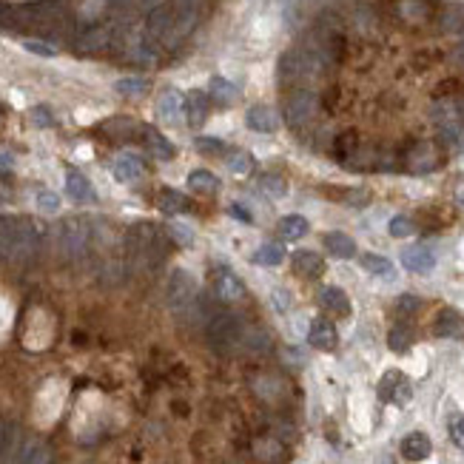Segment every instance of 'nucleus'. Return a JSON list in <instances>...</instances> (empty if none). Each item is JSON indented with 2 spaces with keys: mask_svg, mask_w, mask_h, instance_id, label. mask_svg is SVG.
<instances>
[{
  "mask_svg": "<svg viewBox=\"0 0 464 464\" xmlns=\"http://www.w3.org/2000/svg\"><path fill=\"white\" fill-rule=\"evenodd\" d=\"M328 60L322 54H317L314 49H291L280 57V80L282 83H291V86H302V83H311V80H319L325 72H328Z\"/></svg>",
  "mask_w": 464,
  "mask_h": 464,
  "instance_id": "1",
  "label": "nucleus"
},
{
  "mask_svg": "<svg viewBox=\"0 0 464 464\" xmlns=\"http://www.w3.org/2000/svg\"><path fill=\"white\" fill-rule=\"evenodd\" d=\"M126 248H129V257L137 265H157L166 257V237L157 225L137 223V225L129 228Z\"/></svg>",
  "mask_w": 464,
  "mask_h": 464,
  "instance_id": "2",
  "label": "nucleus"
},
{
  "mask_svg": "<svg viewBox=\"0 0 464 464\" xmlns=\"http://www.w3.org/2000/svg\"><path fill=\"white\" fill-rule=\"evenodd\" d=\"M88 242H91V225L83 220V216H69L57 225V248L63 257L69 259H77L88 251Z\"/></svg>",
  "mask_w": 464,
  "mask_h": 464,
  "instance_id": "3",
  "label": "nucleus"
},
{
  "mask_svg": "<svg viewBox=\"0 0 464 464\" xmlns=\"http://www.w3.org/2000/svg\"><path fill=\"white\" fill-rule=\"evenodd\" d=\"M205 336L216 353H231L242 342V325L234 314H214L208 319Z\"/></svg>",
  "mask_w": 464,
  "mask_h": 464,
  "instance_id": "4",
  "label": "nucleus"
},
{
  "mask_svg": "<svg viewBox=\"0 0 464 464\" xmlns=\"http://www.w3.org/2000/svg\"><path fill=\"white\" fill-rule=\"evenodd\" d=\"M282 111H285L288 126L302 129V126H307V122L317 117V111H319V97L314 95L311 88H294L291 95L285 97Z\"/></svg>",
  "mask_w": 464,
  "mask_h": 464,
  "instance_id": "5",
  "label": "nucleus"
},
{
  "mask_svg": "<svg viewBox=\"0 0 464 464\" xmlns=\"http://www.w3.org/2000/svg\"><path fill=\"white\" fill-rule=\"evenodd\" d=\"M166 299H168V307H171L174 314L191 311L194 302H197V280H194V276H191L189 271L177 268V271L171 273V280H168Z\"/></svg>",
  "mask_w": 464,
  "mask_h": 464,
  "instance_id": "6",
  "label": "nucleus"
},
{
  "mask_svg": "<svg viewBox=\"0 0 464 464\" xmlns=\"http://www.w3.org/2000/svg\"><path fill=\"white\" fill-rule=\"evenodd\" d=\"M401 166H405V171L410 174H430L436 171L442 166V151L436 143H413L408 151H405V160H401Z\"/></svg>",
  "mask_w": 464,
  "mask_h": 464,
  "instance_id": "7",
  "label": "nucleus"
},
{
  "mask_svg": "<svg viewBox=\"0 0 464 464\" xmlns=\"http://www.w3.org/2000/svg\"><path fill=\"white\" fill-rule=\"evenodd\" d=\"M379 399L387 401V405H408V401L413 399V385L410 379L401 374V370H387V374L379 379V387H376Z\"/></svg>",
  "mask_w": 464,
  "mask_h": 464,
  "instance_id": "8",
  "label": "nucleus"
},
{
  "mask_svg": "<svg viewBox=\"0 0 464 464\" xmlns=\"http://www.w3.org/2000/svg\"><path fill=\"white\" fill-rule=\"evenodd\" d=\"M38 242H40L38 228L29 220H23V216H17L15 220V259H29L38 251Z\"/></svg>",
  "mask_w": 464,
  "mask_h": 464,
  "instance_id": "9",
  "label": "nucleus"
},
{
  "mask_svg": "<svg viewBox=\"0 0 464 464\" xmlns=\"http://www.w3.org/2000/svg\"><path fill=\"white\" fill-rule=\"evenodd\" d=\"M430 117L433 122H436L439 129H447V126H461L464 122V109L456 97H439V100H433L430 106Z\"/></svg>",
  "mask_w": 464,
  "mask_h": 464,
  "instance_id": "10",
  "label": "nucleus"
},
{
  "mask_svg": "<svg viewBox=\"0 0 464 464\" xmlns=\"http://www.w3.org/2000/svg\"><path fill=\"white\" fill-rule=\"evenodd\" d=\"M214 294L223 302H239L245 296V282L234 271L220 268V271H214Z\"/></svg>",
  "mask_w": 464,
  "mask_h": 464,
  "instance_id": "11",
  "label": "nucleus"
},
{
  "mask_svg": "<svg viewBox=\"0 0 464 464\" xmlns=\"http://www.w3.org/2000/svg\"><path fill=\"white\" fill-rule=\"evenodd\" d=\"M157 114H160L163 122H168V126H177V122L182 120V114H185V100H182V95H179L177 88H166L163 95H160V100H157Z\"/></svg>",
  "mask_w": 464,
  "mask_h": 464,
  "instance_id": "12",
  "label": "nucleus"
},
{
  "mask_svg": "<svg viewBox=\"0 0 464 464\" xmlns=\"http://www.w3.org/2000/svg\"><path fill=\"white\" fill-rule=\"evenodd\" d=\"M307 342H311V348L317 351H333L336 342H339V333L333 328L330 319H314L311 328H307Z\"/></svg>",
  "mask_w": 464,
  "mask_h": 464,
  "instance_id": "13",
  "label": "nucleus"
},
{
  "mask_svg": "<svg viewBox=\"0 0 464 464\" xmlns=\"http://www.w3.org/2000/svg\"><path fill=\"white\" fill-rule=\"evenodd\" d=\"M401 265L413 273H430L436 265V257L424 245H408V248H401Z\"/></svg>",
  "mask_w": 464,
  "mask_h": 464,
  "instance_id": "14",
  "label": "nucleus"
},
{
  "mask_svg": "<svg viewBox=\"0 0 464 464\" xmlns=\"http://www.w3.org/2000/svg\"><path fill=\"white\" fill-rule=\"evenodd\" d=\"M393 12L401 23H408V26H422V23L430 20V6L424 3V0H396Z\"/></svg>",
  "mask_w": 464,
  "mask_h": 464,
  "instance_id": "15",
  "label": "nucleus"
},
{
  "mask_svg": "<svg viewBox=\"0 0 464 464\" xmlns=\"http://www.w3.org/2000/svg\"><path fill=\"white\" fill-rule=\"evenodd\" d=\"M291 265H294V271L302 276V280H317V276L325 273V259L317 251H307V248L296 251L294 259H291Z\"/></svg>",
  "mask_w": 464,
  "mask_h": 464,
  "instance_id": "16",
  "label": "nucleus"
},
{
  "mask_svg": "<svg viewBox=\"0 0 464 464\" xmlns=\"http://www.w3.org/2000/svg\"><path fill=\"white\" fill-rule=\"evenodd\" d=\"M245 122H248L251 131H259V134H273L280 129V120H276L271 106H251L248 114H245Z\"/></svg>",
  "mask_w": 464,
  "mask_h": 464,
  "instance_id": "17",
  "label": "nucleus"
},
{
  "mask_svg": "<svg viewBox=\"0 0 464 464\" xmlns=\"http://www.w3.org/2000/svg\"><path fill=\"white\" fill-rule=\"evenodd\" d=\"M433 333L453 339V336H464V317L456 311V307H442L436 322H433Z\"/></svg>",
  "mask_w": 464,
  "mask_h": 464,
  "instance_id": "18",
  "label": "nucleus"
},
{
  "mask_svg": "<svg viewBox=\"0 0 464 464\" xmlns=\"http://www.w3.org/2000/svg\"><path fill=\"white\" fill-rule=\"evenodd\" d=\"M319 305L325 307V311L336 314V317H348V314H351V299H348V294H345L342 288H333V285L322 288Z\"/></svg>",
  "mask_w": 464,
  "mask_h": 464,
  "instance_id": "19",
  "label": "nucleus"
},
{
  "mask_svg": "<svg viewBox=\"0 0 464 464\" xmlns=\"http://www.w3.org/2000/svg\"><path fill=\"white\" fill-rule=\"evenodd\" d=\"M430 450H433L430 439L424 436V433H419V430L401 439V456H405L408 461H424L430 456Z\"/></svg>",
  "mask_w": 464,
  "mask_h": 464,
  "instance_id": "20",
  "label": "nucleus"
},
{
  "mask_svg": "<svg viewBox=\"0 0 464 464\" xmlns=\"http://www.w3.org/2000/svg\"><path fill=\"white\" fill-rule=\"evenodd\" d=\"M208 95H202V91H191L189 97H185V117H189V126L200 129L202 122L208 120Z\"/></svg>",
  "mask_w": 464,
  "mask_h": 464,
  "instance_id": "21",
  "label": "nucleus"
},
{
  "mask_svg": "<svg viewBox=\"0 0 464 464\" xmlns=\"http://www.w3.org/2000/svg\"><path fill=\"white\" fill-rule=\"evenodd\" d=\"M66 194H69L74 202H88V200H95V189H91V182H88L80 171H74V168L66 171Z\"/></svg>",
  "mask_w": 464,
  "mask_h": 464,
  "instance_id": "22",
  "label": "nucleus"
},
{
  "mask_svg": "<svg viewBox=\"0 0 464 464\" xmlns=\"http://www.w3.org/2000/svg\"><path fill=\"white\" fill-rule=\"evenodd\" d=\"M325 248L333 254V257H339V259H351V257H356V242L348 237V234H342V231H330V234H325Z\"/></svg>",
  "mask_w": 464,
  "mask_h": 464,
  "instance_id": "23",
  "label": "nucleus"
},
{
  "mask_svg": "<svg viewBox=\"0 0 464 464\" xmlns=\"http://www.w3.org/2000/svg\"><path fill=\"white\" fill-rule=\"evenodd\" d=\"M111 171L120 182H137L143 177V163H140V157H134V154H122V157L114 160Z\"/></svg>",
  "mask_w": 464,
  "mask_h": 464,
  "instance_id": "24",
  "label": "nucleus"
},
{
  "mask_svg": "<svg viewBox=\"0 0 464 464\" xmlns=\"http://www.w3.org/2000/svg\"><path fill=\"white\" fill-rule=\"evenodd\" d=\"M143 140H145V145L151 148V154H154L157 160H171L174 154H177V148H174L157 129H145V131H143Z\"/></svg>",
  "mask_w": 464,
  "mask_h": 464,
  "instance_id": "25",
  "label": "nucleus"
},
{
  "mask_svg": "<svg viewBox=\"0 0 464 464\" xmlns=\"http://www.w3.org/2000/svg\"><path fill=\"white\" fill-rule=\"evenodd\" d=\"M208 91H211V97L220 103V106H231V103L239 97V88H237L231 80H225V77H211Z\"/></svg>",
  "mask_w": 464,
  "mask_h": 464,
  "instance_id": "26",
  "label": "nucleus"
},
{
  "mask_svg": "<svg viewBox=\"0 0 464 464\" xmlns=\"http://www.w3.org/2000/svg\"><path fill=\"white\" fill-rule=\"evenodd\" d=\"M276 231H280L282 239H302L307 234V220L302 214H288L280 220V225H276Z\"/></svg>",
  "mask_w": 464,
  "mask_h": 464,
  "instance_id": "27",
  "label": "nucleus"
},
{
  "mask_svg": "<svg viewBox=\"0 0 464 464\" xmlns=\"http://www.w3.org/2000/svg\"><path fill=\"white\" fill-rule=\"evenodd\" d=\"M439 29L445 35H461L464 38V9L461 6H447L439 15Z\"/></svg>",
  "mask_w": 464,
  "mask_h": 464,
  "instance_id": "28",
  "label": "nucleus"
},
{
  "mask_svg": "<svg viewBox=\"0 0 464 464\" xmlns=\"http://www.w3.org/2000/svg\"><path fill=\"white\" fill-rule=\"evenodd\" d=\"M111 43V29H103V26H97V29H88V32L80 38V51H100V49H106Z\"/></svg>",
  "mask_w": 464,
  "mask_h": 464,
  "instance_id": "29",
  "label": "nucleus"
},
{
  "mask_svg": "<svg viewBox=\"0 0 464 464\" xmlns=\"http://www.w3.org/2000/svg\"><path fill=\"white\" fill-rule=\"evenodd\" d=\"M189 189L197 191V194H214L216 189H220V179H216L211 171H205V168H194L189 174Z\"/></svg>",
  "mask_w": 464,
  "mask_h": 464,
  "instance_id": "30",
  "label": "nucleus"
},
{
  "mask_svg": "<svg viewBox=\"0 0 464 464\" xmlns=\"http://www.w3.org/2000/svg\"><path fill=\"white\" fill-rule=\"evenodd\" d=\"M359 148V134L356 131H342L333 140V157L339 163H348L353 157V151Z\"/></svg>",
  "mask_w": 464,
  "mask_h": 464,
  "instance_id": "31",
  "label": "nucleus"
},
{
  "mask_svg": "<svg viewBox=\"0 0 464 464\" xmlns=\"http://www.w3.org/2000/svg\"><path fill=\"white\" fill-rule=\"evenodd\" d=\"M410 345H413V330L408 325H393L387 333V348L393 353H405L410 351Z\"/></svg>",
  "mask_w": 464,
  "mask_h": 464,
  "instance_id": "32",
  "label": "nucleus"
},
{
  "mask_svg": "<svg viewBox=\"0 0 464 464\" xmlns=\"http://www.w3.org/2000/svg\"><path fill=\"white\" fill-rule=\"evenodd\" d=\"M157 205L163 214H182V211H189V200H185L179 191L174 189H163L160 197H157Z\"/></svg>",
  "mask_w": 464,
  "mask_h": 464,
  "instance_id": "33",
  "label": "nucleus"
},
{
  "mask_svg": "<svg viewBox=\"0 0 464 464\" xmlns=\"http://www.w3.org/2000/svg\"><path fill=\"white\" fill-rule=\"evenodd\" d=\"M285 259V248L280 242H265L262 248L254 254V262L257 265H265V268H273V265H280Z\"/></svg>",
  "mask_w": 464,
  "mask_h": 464,
  "instance_id": "34",
  "label": "nucleus"
},
{
  "mask_svg": "<svg viewBox=\"0 0 464 464\" xmlns=\"http://www.w3.org/2000/svg\"><path fill=\"white\" fill-rule=\"evenodd\" d=\"M362 268L374 276H385V280L393 276V262L387 257H379V254H362Z\"/></svg>",
  "mask_w": 464,
  "mask_h": 464,
  "instance_id": "35",
  "label": "nucleus"
},
{
  "mask_svg": "<svg viewBox=\"0 0 464 464\" xmlns=\"http://www.w3.org/2000/svg\"><path fill=\"white\" fill-rule=\"evenodd\" d=\"M254 453H257V458L259 461H265V464H276L282 456H285V447L280 445V442H273V439H259L257 445H254Z\"/></svg>",
  "mask_w": 464,
  "mask_h": 464,
  "instance_id": "36",
  "label": "nucleus"
},
{
  "mask_svg": "<svg viewBox=\"0 0 464 464\" xmlns=\"http://www.w3.org/2000/svg\"><path fill=\"white\" fill-rule=\"evenodd\" d=\"M259 189H262L265 197H271V200H282V197L288 194V182H285L280 174H265V177L259 179Z\"/></svg>",
  "mask_w": 464,
  "mask_h": 464,
  "instance_id": "37",
  "label": "nucleus"
},
{
  "mask_svg": "<svg viewBox=\"0 0 464 464\" xmlns=\"http://www.w3.org/2000/svg\"><path fill=\"white\" fill-rule=\"evenodd\" d=\"M20 464H51V450L43 442H32L23 450Z\"/></svg>",
  "mask_w": 464,
  "mask_h": 464,
  "instance_id": "38",
  "label": "nucleus"
},
{
  "mask_svg": "<svg viewBox=\"0 0 464 464\" xmlns=\"http://www.w3.org/2000/svg\"><path fill=\"white\" fill-rule=\"evenodd\" d=\"M103 131L109 137H114V140H129V137H134V122L129 117H114V120L106 122Z\"/></svg>",
  "mask_w": 464,
  "mask_h": 464,
  "instance_id": "39",
  "label": "nucleus"
},
{
  "mask_svg": "<svg viewBox=\"0 0 464 464\" xmlns=\"http://www.w3.org/2000/svg\"><path fill=\"white\" fill-rule=\"evenodd\" d=\"M228 168H231L234 177H248L251 168H254L251 154H248V151H234L231 157H228Z\"/></svg>",
  "mask_w": 464,
  "mask_h": 464,
  "instance_id": "40",
  "label": "nucleus"
},
{
  "mask_svg": "<svg viewBox=\"0 0 464 464\" xmlns=\"http://www.w3.org/2000/svg\"><path fill=\"white\" fill-rule=\"evenodd\" d=\"M242 345L248 348V351H254V353H259V351H268L271 336H268V330H251V333H242Z\"/></svg>",
  "mask_w": 464,
  "mask_h": 464,
  "instance_id": "41",
  "label": "nucleus"
},
{
  "mask_svg": "<svg viewBox=\"0 0 464 464\" xmlns=\"http://www.w3.org/2000/svg\"><path fill=\"white\" fill-rule=\"evenodd\" d=\"M114 88L120 91V95H126V97H137V95H143V91L148 88V83L143 77H122V80H117Z\"/></svg>",
  "mask_w": 464,
  "mask_h": 464,
  "instance_id": "42",
  "label": "nucleus"
},
{
  "mask_svg": "<svg viewBox=\"0 0 464 464\" xmlns=\"http://www.w3.org/2000/svg\"><path fill=\"white\" fill-rule=\"evenodd\" d=\"M413 231H416V225H413L410 216H393V220H390V237H396V239L410 237Z\"/></svg>",
  "mask_w": 464,
  "mask_h": 464,
  "instance_id": "43",
  "label": "nucleus"
},
{
  "mask_svg": "<svg viewBox=\"0 0 464 464\" xmlns=\"http://www.w3.org/2000/svg\"><path fill=\"white\" fill-rule=\"evenodd\" d=\"M194 145H197L200 154H208V157H214V154H223V151H225V143H223V140H216V137H197Z\"/></svg>",
  "mask_w": 464,
  "mask_h": 464,
  "instance_id": "44",
  "label": "nucleus"
},
{
  "mask_svg": "<svg viewBox=\"0 0 464 464\" xmlns=\"http://www.w3.org/2000/svg\"><path fill=\"white\" fill-rule=\"evenodd\" d=\"M419 307H422V299H419V296H413V294H401V296L396 299V311H399L401 317L416 314Z\"/></svg>",
  "mask_w": 464,
  "mask_h": 464,
  "instance_id": "45",
  "label": "nucleus"
},
{
  "mask_svg": "<svg viewBox=\"0 0 464 464\" xmlns=\"http://www.w3.org/2000/svg\"><path fill=\"white\" fill-rule=\"evenodd\" d=\"M450 442H453L458 450H464V416H461V413H456V416L450 419Z\"/></svg>",
  "mask_w": 464,
  "mask_h": 464,
  "instance_id": "46",
  "label": "nucleus"
},
{
  "mask_svg": "<svg viewBox=\"0 0 464 464\" xmlns=\"http://www.w3.org/2000/svg\"><path fill=\"white\" fill-rule=\"evenodd\" d=\"M38 208L40 211H46V214H54V211H60V197L54 194V191H38Z\"/></svg>",
  "mask_w": 464,
  "mask_h": 464,
  "instance_id": "47",
  "label": "nucleus"
},
{
  "mask_svg": "<svg viewBox=\"0 0 464 464\" xmlns=\"http://www.w3.org/2000/svg\"><path fill=\"white\" fill-rule=\"evenodd\" d=\"M23 49H26V51H32V54H38V57H54V54H57L54 46L40 43V40H23Z\"/></svg>",
  "mask_w": 464,
  "mask_h": 464,
  "instance_id": "48",
  "label": "nucleus"
},
{
  "mask_svg": "<svg viewBox=\"0 0 464 464\" xmlns=\"http://www.w3.org/2000/svg\"><path fill=\"white\" fill-rule=\"evenodd\" d=\"M353 23H356V29H359V32H370V29L376 26V20H374V15H370V12H356Z\"/></svg>",
  "mask_w": 464,
  "mask_h": 464,
  "instance_id": "49",
  "label": "nucleus"
},
{
  "mask_svg": "<svg viewBox=\"0 0 464 464\" xmlns=\"http://www.w3.org/2000/svg\"><path fill=\"white\" fill-rule=\"evenodd\" d=\"M32 120L38 122V126H40V129H49V126H51V122H54L46 106H38V109H32Z\"/></svg>",
  "mask_w": 464,
  "mask_h": 464,
  "instance_id": "50",
  "label": "nucleus"
},
{
  "mask_svg": "<svg viewBox=\"0 0 464 464\" xmlns=\"http://www.w3.org/2000/svg\"><path fill=\"white\" fill-rule=\"evenodd\" d=\"M345 202H348V205H359V208H362V205H367V202H370V194H367L365 189H359V191H348V200H345Z\"/></svg>",
  "mask_w": 464,
  "mask_h": 464,
  "instance_id": "51",
  "label": "nucleus"
},
{
  "mask_svg": "<svg viewBox=\"0 0 464 464\" xmlns=\"http://www.w3.org/2000/svg\"><path fill=\"white\" fill-rule=\"evenodd\" d=\"M168 234H171V237H177V239H179V245H191V234L185 231V228H179V225H171V228H168Z\"/></svg>",
  "mask_w": 464,
  "mask_h": 464,
  "instance_id": "52",
  "label": "nucleus"
},
{
  "mask_svg": "<svg viewBox=\"0 0 464 464\" xmlns=\"http://www.w3.org/2000/svg\"><path fill=\"white\" fill-rule=\"evenodd\" d=\"M231 214H234V216H239V220H242V223H248V225L254 223L251 211H248V208H242V205H231Z\"/></svg>",
  "mask_w": 464,
  "mask_h": 464,
  "instance_id": "53",
  "label": "nucleus"
},
{
  "mask_svg": "<svg viewBox=\"0 0 464 464\" xmlns=\"http://www.w3.org/2000/svg\"><path fill=\"white\" fill-rule=\"evenodd\" d=\"M273 299H276V307H280V311H288L291 296H285V291H282V288H276V291H273Z\"/></svg>",
  "mask_w": 464,
  "mask_h": 464,
  "instance_id": "54",
  "label": "nucleus"
},
{
  "mask_svg": "<svg viewBox=\"0 0 464 464\" xmlns=\"http://www.w3.org/2000/svg\"><path fill=\"white\" fill-rule=\"evenodd\" d=\"M6 445H9V427H6L3 422H0V456H3Z\"/></svg>",
  "mask_w": 464,
  "mask_h": 464,
  "instance_id": "55",
  "label": "nucleus"
},
{
  "mask_svg": "<svg viewBox=\"0 0 464 464\" xmlns=\"http://www.w3.org/2000/svg\"><path fill=\"white\" fill-rule=\"evenodd\" d=\"M453 57H456V63H458V66H464V38H461V43L456 46V51H453Z\"/></svg>",
  "mask_w": 464,
  "mask_h": 464,
  "instance_id": "56",
  "label": "nucleus"
},
{
  "mask_svg": "<svg viewBox=\"0 0 464 464\" xmlns=\"http://www.w3.org/2000/svg\"><path fill=\"white\" fill-rule=\"evenodd\" d=\"M137 3H140V6H148V9H154V6L160 3V0H137Z\"/></svg>",
  "mask_w": 464,
  "mask_h": 464,
  "instance_id": "57",
  "label": "nucleus"
},
{
  "mask_svg": "<svg viewBox=\"0 0 464 464\" xmlns=\"http://www.w3.org/2000/svg\"><path fill=\"white\" fill-rule=\"evenodd\" d=\"M456 148L464 151V126H461V134H458V140H456Z\"/></svg>",
  "mask_w": 464,
  "mask_h": 464,
  "instance_id": "58",
  "label": "nucleus"
},
{
  "mask_svg": "<svg viewBox=\"0 0 464 464\" xmlns=\"http://www.w3.org/2000/svg\"><path fill=\"white\" fill-rule=\"evenodd\" d=\"M456 197L464 202V182H458V189H456Z\"/></svg>",
  "mask_w": 464,
  "mask_h": 464,
  "instance_id": "59",
  "label": "nucleus"
},
{
  "mask_svg": "<svg viewBox=\"0 0 464 464\" xmlns=\"http://www.w3.org/2000/svg\"><path fill=\"white\" fill-rule=\"evenodd\" d=\"M376 464H396V461H393V458H390V456H385V458H379V461H376Z\"/></svg>",
  "mask_w": 464,
  "mask_h": 464,
  "instance_id": "60",
  "label": "nucleus"
}]
</instances>
